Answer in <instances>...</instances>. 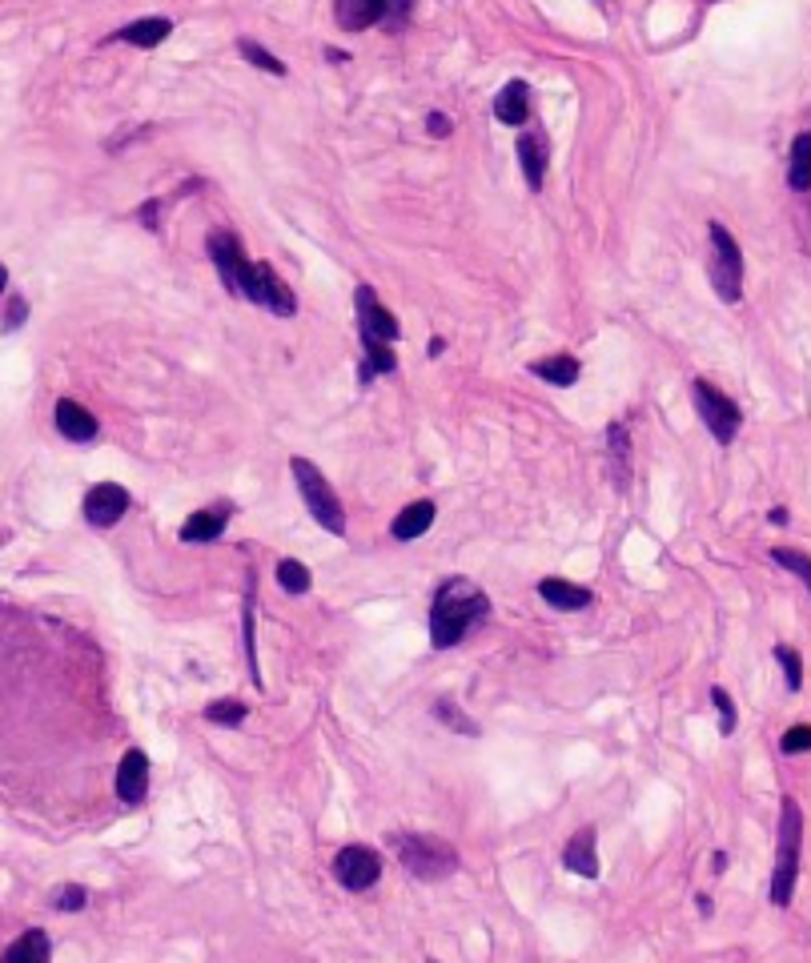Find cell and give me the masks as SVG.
Segmentation results:
<instances>
[{"label":"cell","instance_id":"cell-2","mask_svg":"<svg viewBox=\"0 0 811 963\" xmlns=\"http://www.w3.org/2000/svg\"><path fill=\"white\" fill-rule=\"evenodd\" d=\"M390 847H394L398 863L422 883H438V879H446L462 867L458 851L442 835H430V831H394Z\"/></svg>","mask_w":811,"mask_h":963},{"label":"cell","instance_id":"cell-30","mask_svg":"<svg viewBox=\"0 0 811 963\" xmlns=\"http://www.w3.org/2000/svg\"><path fill=\"white\" fill-rule=\"evenodd\" d=\"M205 719L217 723V727H241L249 719V707L241 699H217V703L205 707Z\"/></svg>","mask_w":811,"mask_h":963},{"label":"cell","instance_id":"cell-34","mask_svg":"<svg viewBox=\"0 0 811 963\" xmlns=\"http://www.w3.org/2000/svg\"><path fill=\"white\" fill-rule=\"evenodd\" d=\"M775 663H779L783 675H787V691H799V687H803V663H799V655L779 642V647H775Z\"/></svg>","mask_w":811,"mask_h":963},{"label":"cell","instance_id":"cell-13","mask_svg":"<svg viewBox=\"0 0 811 963\" xmlns=\"http://www.w3.org/2000/svg\"><path fill=\"white\" fill-rule=\"evenodd\" d=\"M563 867L571 875H583V879H599V831L595 827H583L567 839L563 847Z\"/></svg>","mask_w":811,"mask_h":963},{"label":"cell","instance_id":"cell-17","mask_svg":"<svg viewBox=\"0 0 811 963\" xmlns=\"http://www.w3.org/2000/svg\"><path fill=\"white\" fill-rule=\"evenodd\" d=\"M538 598H543L551 610H587L595 602V594L587 586H575L567 578H543L538 582Z\"/></svg>","mask_w":811,"mask_h":963},{"label":"cell","instance_id":"cell-22","mask_svg":"<svg viewBox=\"0 0 811 963\" xmlns=\"http://www.w3.org/2000/svg\"><path fill=\"white\" fill-rule=\"evenodd\" d=\"M398 370V358H394V346H382V342H370L362 338V366H358V382L370 386L374 378H386Z\"/></svg>","mask_w":811,"mask_h":963},{"label":"cell","instance_id":"cell-21","mask_svg":"<svg viewBox=\"0 0 811 963\" xmlns=\"http://www.w3.org/2000/svg\"><path fill=\"white\" fill-rule=\"evenodd\" d=\"M434 526V502H410L398 518H394V526H390V534H394V542H414V538H422L426 530Z\"/></svg>","mask_w":811,"mask_h":963},{"label":"cell","instance_id":"cell-25","mask_svg":"<svg viewBox=\"0 0 811 963\" xmlns=\"http://www.w3.org/2000/svg\"><path fill=\"white\" fill-rule=\"evenodd\" d=\"M787 185H791V189H811V133H799L795 145H791Z\"/></svg>","mask_w":811,"mask_h":963},{"label":"cell","instance_id":"cell-12","mask_svg":"<svg viewBox=\"0 0 811 963\" xmlns=\"http://www.w3.org/2000/svg\"><path fill=\"white\" fill-rule=\"evenodd\" d=\"M205 249H209V257H213V269L221 273V285H225L229 293H237V277H241V269L249 265V257H245L241 241H237L233 233L217 229V233H209Z\"/></svg>","mask_w":811,"mask_h":963},{"label":"cell","instance_id":"cell-23","mask_svg":"<svg viewBox=\"0 0 811 963\" xmlns=\"http://www.w3.org/2000/svg\"><path fill=\"white\" fill-rule=\"evenodd\" d=\"M518 161H522L526 185H530V189H543V177H547V145L538 141L534 133H522V137H518Z\"/></svg>","mask_w":811,"mask_h":963},{"label":"cell","instance_id":"cell-9","mask_svg":"<svg viewBox=\"0 0 811 963\" xmlns=\"http://www.w3.org/2000/svg\"><path fill=\"white\" fill-rule=\"evenodd\" d=\"M358 338H370V342H382V346H394L402 326L394 321V313L374 297L370 285H358Z\"/></svg>","mask_w":811,"mask_h":963},{"label":"cell","instance_id":"cell-36","mask_svg":"<svg viewBox=\"0 0 811 963\" xmlns=\"http://www.w3.org/2000/svg\"><path fill=\"white\" fill-rule=\"evenodd\" d=\"M779 751L783 755H803V751H811V727H791V731H783V739H779Z\"/></svg>","mask_w":811,"mask_h":963},{"label":"cell","instance_id":"cell-11","mask_svg":"<svg viewBox=\"0 0 811 963\" xmlns=\"http://www.w3.org/2000/svg\"><path fill=\"white\" fill-rule=\"evenodd\" d=\"M117 799L125 807H141L149 799V755L141 747L125 751V759L117 763Z\"/></svg>","mask_w":811,"mask_h":963},{"label":"cell","instance_id":"cell-8","mask_svg":"<svg viewBox=\"0 0 811 963\" xmlns=\"http://www.w3.org/2000/svg\"><path fill=\"white\" fill-rule=\"evenodd\" d=\"M334 879H338L346 891L362 895V891L378 887V879H382V855H378L374 847H366V843H350V847H342V851L334 855Z\"/></svg>","mask_w":811,"mask_h":963},{"label":"cell","instance_id":"cell-5","mask_svg":"<svg viewBox=\"0 0 811 963\" xmlns=\"http://www.w3.org/2000/svg\"><path fill=\"white\" fill-rule=\"evenodd\" d=\"M237 297L261 305V309H269V313H278V317H294V313H298L294 289H290L274 269H269V265H261V261H249V265L241 269V277H237Z\"/></svg>","mask_w":811,"mask_h":963},{"label":"cell","instance_id":"cell-10","mask_svg":"<svg viewBox=\"0 0 811 963\" xmlns=\"http://www.w3.org/2000/svg\"><path fill=\"white\" fill-rule=\"evenodd\" d=\"M125 510H129V490L117 486V482H97L85 494V522L89 526L109 530V526H117L125 518Z\"/></svg>","mask_w":811,"mask_h":963},{"label":"cell","instance_id":"cell-27","mask_svg":"<svg viewBox=\"0 0 811 963\" xmlns=\"http://www.w3.org/2000/svg\"><path fill=\"white\" fill-rule=\"evenodd\" d=\"M434 719H438L442 727H450L454 735H462V739H478V723H474L458 703H450V699H438V703H434Z\"/></svg>","mask_w":811,"mask_h":963},{"label":"cell","instance_id":"cell-42","mask_svg":"<svg viewBox=\"0 0 811 963\" xmlns=\"http://www.w3.org/2000/svg\"><path fill=\"white\" fill-rule=\"evenodd\" d=\"M767 518H771V522H775V526H783V522H787V510H783V506H775V510H771V514H767Z\"/></svg>","mask_w":811,"mask_h":963},{"label":"cell","instance_id":"cell-19","mask_svg":"<svg viewBox=\"0 0 811 963\" xmlns=\"http://www.w3.org/2000/svg\"><path fill=\"white\" fill-rule=\"evenodd\" d=\"M49 959H53V943L41 927H29L25 935H17L9 951L0 955V963H49Z\"/></svg>","mask_w":811,"mask_h":963},{"label":"cell","instance_id":"cell-16","mask_svg":"<svg viewBox=\"0 0 811 963\" xmlns=\"http://www.w3.org/2000/svg\"><path fill=\"white\" fill-rule=\"evenodd\" d=\"M334 21L346 33L374 29L378 21H386V0H334Z\"/></svg>","mask_w":811,"mask_h":963},{"label":"cell","instance_id":"cell-33","mask_svg":"<svg viewBox=\"0 0 811 963\" xmlns=\"http://www.w3.org/2000/svg\"><path fill=\"white\" fill-rule=\"evenodd\" d=\"M85 903H89V887H81V883H65L53 891L57 911H85Z\"/></svg>","mask_w":811,"mask_h":963},{"label":"cell","instance_id":"cell-24","mask_svg":"<svg viewBox=\"0 0 811 963\" xmlns=\"http://www.w3.org/2000/svg\"><path fill=\"white\" fill-rule=\"evenodd\" d=\"M579 358H571V354H559V358H547V362H530V374L534 378H543V382H551V386H559V390H567V386H575L579 382Z\"/></svg>","mask_w":811,"mask_h":963},{"label":"cell","instance_id":"cell-41","mask_svg":"<svg viewBox=\"0 0 811 963\" xmlns=\"http://www.w3.org/2000/svg\"><path fill=\"white\" fill-rule=\"evenodd\" d=\"M695 907H699V915H711V911H715L711 895H695Z\"/></svg>","mask_w":811,"mask_h":963},{"label":"cell","instance_id":"cell-15","mask_svg":"<svg viewBox=\"0 0 811 963\" xmlns=\"http://www.w3.org/2000/svg\"><path fill=\"white\" fill-rule=\"evenodd\" d=\"M229 506H205V510H197V514H189L185 522H181V542H217L221 534H225V526H229Z\"/></svg>","mask_w":811,"mask_h":963},{"label":"cell","instance_id":"cell-7","mask_svg":"<svg viewBox=\"0 0 811 963\" xmlns=\"http://www.w3.org/2000/svg\"><path fill=\"white\" fill-rule=\"evenodd\" d=\"M711 285L723 301H739L743 293V253L719 221H711Z\"/></svg>","mask_w":811,"mask_h":963},{"label":"cell","instance_id":"cell-28","mask_svg":"<svg viewBox=\"0 0 811 963\" xmlns=\"http://www.w3.org/2000/svg\"><path fill=\"white\" fill-rule=\"evenodd\" d=\"M278 586L286 594H310V566L298 558H282L278 562Z\"/></svg>","mask_w":811,"mask_h":963},{"label":"cell","instance_id":"cell-1","mask_svg":"<svg viewBox=\"0 0 811 963\" xmlns=\"http://www.w3.org/2000/svg\"><path fill=\"white\" fill-rule=\"evenodd\" d=\"M490 618V598L470 578H446L430 602V647L450 651Z\"/></svg>","mask_w":811,"mask_h":963},{"label":"cell","instance_id":"cell-18","mask_svg":"<svg viewBox=\"0 0 811 963\" xmlns=\"http://www.w3.org/2000/svg\"><path fill=\"white\" fill-rule=\"evenodd\" d=\"M494 117H498L502 125H510V129H518V125L530 121V89H526V81H510V85L494 97Z\"/></svg>","mask_w":811,"mask_h":963},{"label":"cell","instance_id":"cell-3","mask_svg":"<svg viewBox=\"0 0 811 963\" xmlns=\"http://www.w3.org/2000/svg\"><path fill=\"white\" fill-rule=\"evenodd\" d=\"M799 847H803V811L791 795L779 803V839H775V871H771V903L787 907L799 879Z\"/></svg>","mask_w":811,"mask_h":963},{"label":"cell","instance_id":"cell-40","mask_svg":"<svg viewBox=\"0 0 811 963\" xmlns=\"http://www.w3.org/2000/svg\"><path fill=\"white\" fill-rule=\"evenodd\" d=\"M711 871H715V875L727 871V851H715V855H711Z\"/></svg>","mask_w":811,"mask_h":963},{"label":"cell","instance_id":"cell-29","mask_svg":"<svg viewBox=\"0 0 811 963\" xmlns=\"http://www.w3.org/2000/svg\"><path fill=\"white\" fill-rule=\"evenodd\" d=\"M607 442H611V458H615V474H619V486H627V478H631V442H627V426L623 422H615L611 430H607Z\"/></svg>","mask_w":811,"mask_h":963},{"label":"cell","instance_id":"cell-31","mask_svg":"<svg viewBox=\"0 0 811 963\" xmlns=\"http://www.w3.org/2000/svg\"><path fill=\"white\" fill-rule=\"evenodd\" d=\"M237 53L253 65V69H261V73H274V77H286V65L274 57V53H269V49H261V45H253V41H237Z\"/></svg>","mask_w":811,"mask_h":963},{"label":"cell","instance_id":"cell-6","mask_svg":"<svg viewBox=\"0 0 811 963\" xmlns=\"http://www.w3.org/2000/svg\"><path fill=\"white\" fill-rule=\"evenodd\" d=\"M691 402H695V410H699V418H703V426L711 430V438L719 442V446H731L735 442V434H739V426H743V414H739V406L723 394V390H715L711 382H691Z\"/></svg>","mask_w":811,"mask_h":963},{"label":"cell","instance_id":"cell-14","mask_svg":"<svg viewBox=\"0 0 811 963\" xmlns=\"http://www.w3.org/2000/svg\"><path fill=\"white\" fill-rule=\"evenodd\" d=\"M53 418H57V434L69 438V442H77V446L93 442L97 430H101V422H97L81 402H73V398H61L57 410H53Z\"/></svg>","mask_w":811,"mask_h":963},{"label":"cell","instance_id":"cell-38","mask_svg":"<svg viewBox=\"0 0 811 963\" xmlns=\"http://www.w3.org/2000/svg\"><path fill=\"white\" fill-rule=\"evenodd\" d=\"M25 313H29V305H25V297H13V305H9V313H5V326H9V330H17V326H25Z\"/></svg>","mask_w":811,"mask_h":963},{"label":"cell","instance_id":"cell-37","mask_svg":"<svg viewBox=\"0 0 811 963\" xmlns=\"http://www.w3.org/2000/svg\"><path fill=\"white\" fill-rule=\"evenodd\" d=\"M410 13H414V0H386V21L394 29H402L410 21Z\"/></svg>","mask_w":811,"mask_h":963},{"label":"cell","instance_id":"cell-43","mask_svg":"<svg viewBox=\"0 0 811 963\" xmlns=\"http://www.w3.org/2000/svg\"><path fill=\"white\" fill-rule=\"evenodd\" d=\"M5 285H9V269H5V265H0V289H5Z\"/></svg>","mask_w":811,"mask_h":963},{"label":"cell","instance_id":"cell-44","mask_svg":"<svg viewBox=\"0 0 811 963\" xmlns=\"http://www.w3.org/2000/svg\"><path fill=\"white\" fill-rule=\"evenodd\" d=\"M426 963H438V959H426Z\"/></svg>","mask_w":811,"mask_h":963},{"label":"cell","instance_id":"cell-26","mask_svg":"<svg viewBox=\"0 0 811 963\" xmlns=\"http://www.w3.org/2000/svg\"><path fill=\"white\" fill-rule=\"evenodd\" d=\"M253 602H257V578L249 574V586H245V663H249V679L261 687V667H257V630H253Z\"/></svg>","mask_w":811,"mask_h":963},{"label":"cell","instance_id":"cell-32","mask_svg":"<svg viewBox=\"0 0 811 963\" xmlns=\"http://www.w3.org/2000/svg\"><path fill=\"white\" fill-rule=\"evenodd\" d=\"M771 562H779L783 570H791L803 586H807V594H811V558L807 554H799V550H783V546H775L771 550Z\"/></svg>","mask_w":811,"mask_h":963},{"label":"cell","instance_id":"cell-4","mask_svg":"<svg viewBox=\"0 0 811 963\" xmlns=\"http://www.w3.org/2000/svg\"><path fill=\"white\" fill-rule=\"evenodd\" d=\"M290 474H294V482H298V494H302L306 510L314 514V522H318L322 530H330L334 538H342V534H346V510H342L338 494L330 490L326 474H322V470H318L310 458H302V454H294V458H290Z\"/></svg>","mask_w":811,"mask_h":963},{"label":"cell","instance_id":"cell-35","mask_svg":"<svg viewBox=\"0 0 811 963\" xmlns=\"http://www.w3.org/2000/svg\"><path fill=\"white\" fill-rule=\"evenodd\" d=\"M711 703H715V711H719V735H735V723H739V715H735V703H731V695H727L723 687H711Z\"/></svg>","mask_w":811,"mask_h":963},{"label":"cell","instance_id":"cell-20","mask_svg":"<svg viewBox=\"0 0 811 963\" xmlns=\"http://www.w3.org/2000/svg\"><path fill=\"white\" fill-rule=\"evenodd\" d=\"M169 33H173V21H165V17H141V21L125 25V29H117L113 37L125 41V45H137V49H157Z\"/></svg>","mask_w":811,"mask_h":963},{"label":"cell","instance_id":"cell-39","mask_svg":"<svg viewBox=\"0 0 811 963\" xmlns=\"http://www.w3.org/2000/svg\"><path fill=\"white\" fill-rule=\"evenodd\" d=\"M426 129H430V137H450V117L430 113V117H426Z\"/></svg>","mask_w":811,"mask_h":963}]
</instances>
